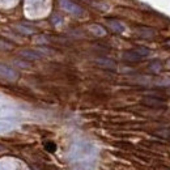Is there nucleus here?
Returning a JSON list of instances; mask_svg holds the SVG:
<instances>
[{
	"label": "nucleus",
	"instance_id": "nucleus-5",
	"mask_svg": "<svg viewBox=\"0 0 170 170\" xmlns=\"http://www.w3.org/2000/svg\"><path fill=\"white\" fill-rule=\"evenodd\" d=\"M122 59L126 62H131V63H136V62H140L141 58L139 54H137L136 50H128V51H124L123 54H122Z\"/></svg>",
	"mask_w": 170,
	"mask_h": 170
},
{
	"label": "nucleus",
	"instance_id": "nucleus-17",
	"mask_svg": "<svg viewBox=\"0 0 170 170\" xmlns=\"http://www.w3.org/2000/svg\"><path fill=\"white\" fill-rule=\"evenodd\" d=\"M18 66H21V67H24V68H26V67H30L29 66V63H24V62H16Z\"/></svg>",
	"mask_w": 170,
	"mask_h": 170
},
{
	"label": "nucleus",
	"instance_id": "nucleus-15",
	"mask_svg": "<svg viewBox=\"0 0 170 170\" xmlns=\"http://www.w3.org/2000/svg\"><path fill=\"white\" fill-rule=\"evenodd\" d=\"M169 132H170L169 130H161V131H159L157 133H159L160 136H162V137H169V136H170V133H169Z\"/></svg>",
	"mask_w": 170,
	"mask_h": 170
},
{
	"label": "nucleus",
	"instance_id": "nucleus-16",
	"mask_svg": "<svg viewBox=\"0 0 170 170\" xmlns=\"http://www.w3.org/2000/svg\"><path fill=\"white\" fill-rule=\"evenodd\" d=\"M46 148L49 149L50 152H54L55 149H56V147H55V145H54L53 143H47V144H46Z\"/></svg>",
	"mask_w": 170,
	"mask_h": 170
},
{
	"label": "nucleus",
	"instance_id": "nucleus-10",
	"mask_svg": "<svg viewBox=\"0 0 170 170\" xmlns=\"http://www.w3.org/2000/svg\"><path fill=\"white\" fill-rule=\"evenodd\" d=\"M90 31H92L94 35H98V37H104V35L106 34L105 29L100 25H92L90 26Z\"/></svg>",
	"mask_w": 170,
	"mask_h": 170
},
{
	"label": "nucleus",
	"instance_id": "nucleus-2",
	"mask_svg": "<svg viewBox=\"0 0 170 170\" xmlns=\"http://www.w3.org/2000/svg\"><path fill=\"white\" fill-rule=\"evenodd\" d=\"M0 77H4L7 80L14 81L18 79V72L5 64H0Z\"/></svg>",
	"mask_w": 170,
	"mask_h": 170
},
{
	"label": "nucleus",
	"instance_id": "nucleus-7",
	"mask_svg": "<svg viewBox=\"0 0 170 170\" xmlns=\"http://www.w3.org/2000/svg\"><path fill=\"white\" fill-rule=\"evenodd\" d=\"M136 34L139 35V37H141V38H145V39H151V38H153L155 37V30L153 29H151V27H137L136 29Z\"/></svg>",
	"mask_w": 170,
	"mask_h": 170
},
{
	"label": "nucleus",
	"instance_id": "nucleus-18",
	"mask_svg": "<svg viewBox=\"0 0 170 170\" xmlns=\"http://www.w3.org/2000/svg\"><path fill=\"white\" fill-rule=\"evenodd\" d=\"M2 151H4V148H3V147H0V152H2Z\"/></svg>",
	"mask_w": 170,
	"mask_h": 170
},
{
	"label": "nucleus",
	"instance_id": "nucleus-8",
	"mask_svg": "<svg viewBox=\"0 0 170 170\" xmlns=\"http://www.w3.org/2000/svg\"><path fill=\"white\" fill-rule=\"evenodd\" d=\"M107 25L115 33H122L124 30V25L122 22H119L118 20H107Z\"/></svg>",
	"mask_w": 170,
	"mask_h": 170
},
{
	"label": "nucleus",
	"instance_id": "nucleus-9",
	"mask_svg": "<svg viewBox=\"0 0 170 170\" xmlns=\"http://www.w3.org/2000/svg\"><path fill=\"white\" fill-rule=\"evenodd\" d=\"M149 71L152 73H160L162 71V63L160 60H153L151 64H149Z\"/></svg>",
	"mask_w": 170,
	"mask_h": 170
},
{
	"label": "nucleus",
	"instance_id": "nucleus-3",
	"mask_svg": "<svg viewBox=\"0 0 170 170\" xmlns=\"http://www.w3.org/2000/svg\"><path fill=\"white\" fill-rule=\"evenodd\" d=\"M141 102L145 105V106H149V107H162L165 105V101L161 100L159 97H153V96H145Z\"/></svg>",
	"mask_w": 170,
	"mask_h": 170
},
{
	"label": "nucleus",
	"instance_id": "nucleus-11",
	"mask_svg": "<svg viewBox=\"0 0 170 170\" xmlns=\"http://www.w3.org/2000/svg\"><path fill=\"white\" fill-rule=\"evenodd\" d=\"M16 29H17L20 33H22V34H33L35 29L34 27H27V26H24V25H16Z\"/></svg>",
	"mask_w": 170,
	"mask_h": 170
},
{
	"label": "nucleus",
	"instance_id": "nucleus-6",
	"mask_svg": "<svg viewBox=\"0 0 170 170\" xmlns=\"http://www.w3.org/2000/svg\"><path fill=\"white\" fill-rule=\"evenodd\" d=\"M96 63L102 68H106V69H115L117 68V63L111 60V59L109 58H98Z\"/></svg>",
	"mask_w": 170,
	"mask_h": 170
},
{
	"label": "nucleus",
	"instance_id": "nucleus-4",
	"mask_svg": "<svg viewBox=\"0 0 170 170\" xmlns=\"http://www.w3.org/2000/svg\"><path fill=\"white\" fill-rule=\"evenodd\" d=\"M20 56H22L25 60H39L43 55L35 50H21L20 51Z\"/></svg>",
	"mask_w": 170,
	"mask_h": 170
},
{
	"label": "nucleus",
	"instance_id": "nucleus-13",
	"mask_svg": "<svg viewBox=\"0 0 170 170\" xmlns=\"http://www.w3.org/2000/svg\"><path fill=\"white\" fill-rule=\"evenodd\" d=\"M12 128V124L7 123V122H0V132H4V131H9Z\"/></svg>",
	"mask_w": 170,
	"mask_h": 170
},
{
	"label": "nucleus",
	"instance_id": "nucleus-14",
	"mask_svg": "<svg viewBox=\"0 0 170 170\" xmlns=\"http://www.w3.org/2000/svg\"><path fill=\"white\" fill-rule=\"evenodd\" d=\"M156 85H161V86L170 85V80H169V79H168V80H165V79H164V80H159V81H156Z\"/></svg>",
	"mask_w": 170,
	"mask_h": 170
},
{
	"label": "nucleus",
	"instance_id": "nucleus-1",
	"mask_svg": "<svg viewBox=\"0 0 170 170\" xmlns=\"http://www.w3.org/2000/svg\"><path fill=\"white\" fill-rule=\"evenodd\" d=\"M59 3H60V7L63 9L75 16H80L82 13V8L80 5H77L76 3L71 2V0H59Z\"/></svg>",
	"mask_w": 170,
	"mask_h": 170
},
{
	"label": "nucleus",
	"instance_id": "nucleus-12",
	"mask_svg": "<svg viewBox=\"0 0 170 170\" xmlns=\"http://www.w3.org/2000/svg\"><path fill=\"white\" fill-rule=\"evenodd\" d=\"M136 51H137V54H139L141 58H145V56H148L149 55V50L147 49V47H137Z\"/></svg>",
	"mask_w": 170,
	"mask_h": 170
}]
</instances>
